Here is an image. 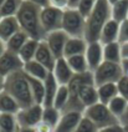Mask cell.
I'll return each mask as SVG.
<instances>
[{
    "instance_id": "16",
    "label": "cell",
    "mask_w": 128,
    "mask_h": 132,
    "mask_svg": "<svg viewBox=\"0 0 128 132\" xmlns=\"http://www.w3.org/2000/svg\"><path fill=\"white\" fill-rule=\"evenodd\" d=\"M20 29L16 16H3L0 20V39L5 43Z\"/></svg>"
},
{
    "instance_id": "12",
    "label": "cell",
    "mask_w": 128,
    "mask_h": 132,
    "mask_svg": "<svg viewBox=\"0 0 128 132\" xmlns=\"http://www.w3.org/2000/svg\"><path fill=\"white\" fill-rule=\"evenodd\" d=\"M85 56H86L87 64H88V70L91 72H93L98 66L105 61L103 60V45L99 41L88 43Z\"/></svg>"
},
{
    "instance_id": "35",
    "label": "cell",
    "mask_w": 128,
    "mask_h": 132,
    "mask_svg": "<svg viewBox=\"0 0 128 132\" xmlns=\"http://www.w3.org/2000/svg\"><path fill=\"white\" fill-rule=\"evenodd\" d=\"M96 1H97V0H81L80 4H78V6H77V10H78L85 18H87V16L90 15V13L92 11V9L95 6Z\"/></svg>"
},
{
    "instance_id": "11",
    "label": "cell",
    "mask_w": 128,
    "mask_h": 132,
    "mask_svg": "<svg viewBox=\"0 0 128 132\" xmlns=\"http://www.w3.org/2000/svg\"><path fill=\"white\" fill-rule=\"evenodd\" d=\"M82 117L83 112L81 111H63L59 123L53 128V132H75Z\"/></svg>"
},
{
    "instance_id": "24",
    "label": "cell",
    "mask_w": 128,
    "mask_h": 132,
    "mask_svg": "<svg viewBox=\"0 0 128 132\" xmlns=\"http://www.w3.org/2000/svg\"><path fill=\"white\" fill-rule=\"evenodd\" d=\"M39 44H40V41H39V40H35V39H29V40L24 44V46L20 49V51H19V56H20V59L23 60L24 64L35 59V55H36V51H38Z\"/></svg>"
},
{
    "instance_id": "30",
    "label": "cell",
    "mask_w": 128,
    "mask_h": 132,
    "mask_svg": "<svg viewBox=\"0 0 128 132\" xmlns=\"http://www.w3.org/2000/svg\"><path fill=\"white\" fill-rule=\"evenodd\" d=\"M107 106H108L109 111H111L113 115L120 120V122H121V118L123 117L124 112H126V110H127L128 101L126 100V98H123L121 95H118V96H116V97H114Z\"/></svg>"
},
{
    "instance_id": "26",
    "label": "cell",
    "mask_w": 128,
    "mask_h": 132,
    "mask_svg": "<svg viewBox=\"0 0 128 132\" xmlns=\"http://www.w3.org/2000/svg\"><path fill=\"white\" fill-rule=\"evenodd\" d=\"M28 77H29V82H30L31 95H32V98H34V102L38 103V105H42L44 103V97H45L44 81L30 77V76H28Z\"/></svg>"
},
{
    "instance_id": "5",
    "label": "cell",
    "mask_w": 128,
    "mask_h": 132,
    "mask_svg": "<svg viewBox=\"0 0 128 132\" xmlns=\"http://www.w3.org/2000/svg\"><path fill=\"white\" fill-rule=\"evenodd\" d=\"M83 116L90 118L99 130L105 128V127H108V126L121 123L120 120L109 111L108 106L101 102H97L95 105H92V106H90V107H87V109H85Z\"/></svg>"
},
{
    "instance_id": "28",
    "label": "cell",
    "mask_w": 128,
    "mask_h": 132,
    "mask_svg": "<svg viewBox=\"0 0 128 132\" xmlns=\"http://www.w3.org/2000/svg\"><path fill=\"white\" fill-rule=\"evenodd\" d=\"M66 60H67L68 65L71 67V70L74 71V73H85L87 71H90L85 54H82V55H74V56L66 57Z\"/></svg>"
},
{
    "instance_id": "3",
    "label": "cell",
    "mask_w": 128,
    "mask_h": 132,
    "mask_svg": "<svg viewBox=\"0 0 128 132\" xmlns=\"http://www.w3.org/2000/svg\"><path fill=\"white\" fill-rule=\"evenodd\" d=\"M4 91H6L9 95L13 96L21 109L29 107V106L35 103L34 98H32V95H31L29 77L24 72V70L16 71V72L11 73V75L5 77V88H4Z\"/></svg>"
},
{
    "instance_id": "33",
    "label": "cell",
    "mask_w": 128,
    "mask_h": 132,
    "mask_svg": "<svg viewBox=\"0 0 128 132\" xmlns=\"http://www.w3.org/2000/svg\"><path fill=\"white\" fill-rule=\"evenodd\" d=\"M68 98H70V94H68L67 85H60V87H59L57 92H56V96H55L52 106L62 112L65 110L66 105H67Z\"/></svg>"
},
{
    "instance_id": "17",
    "label": "cell",
    "mask_w": 128,
    "mask_h": 132,
    "mask_svg": "<svg viewBox=\"0 0 128 132\" xmlns=\"http://www.w3.org/2000/svg\"><path fill=\"white\" fill-rule=\"evenodd\" d=\"M118 34H120V22L113 19H109L101 31L99 43L102 45L116 43L118 41Z\"/></svg>"
},
{
    "instance_id": "14",
    "label": "cell",
    "mask_w": 128,
    "mask_h": 132,
    "mask_svg": "<svg viewBox=\"0 0 128 132\" xmlns=\"http://www.w3.org/2000/svg\"><path fill=\"white\" fill-rule=\"evenodd\" d=\"M51 72L60 85H67L75 75L74 71L71 70L70 65H68L66 57H60V59L56 60Z\"/></svg>"
},
{
    "instance_id": "51",
    "label": "cell",
    "mask_w": 128,
    "mask_h": 132,
    "mask_svg": "<svg viewBox=\"0 0 128 132\" xmlns=\"http://www.w3.org/2000/svg\"><path fill=\"white\" fill-rule=\"evenodd\" d=\"M124 128H126V130H128V125H126V126H124Z\"/></svg>"
},
{
    "instance_id": "9",
    "label": "cell",
    "mask_w": 128,
    "mask_h": 132,
    "mask_svg": "<svg viewBox=\"0 0 128 132\" xmlns=\"http://www.w3.org/2000/svg\"><path fill=\"white\" fill-rule=\"evenodd\" d=\"M24 69V62L19 54L6 50L0 56V75L6 77L11 73Z\"/></svg>"
},
{
    "instance_id": "37",
    "label": "cell",
    "mask_w": 128,
    "mask_h": 132,
    "mask_svg": "<svg viewBox=\"0 0 128 132\" xmlns=\"http://www.w3.org/2000/svg\"><path fill=\"white\" fill-rule=\"evenodd\" d=\"M118 43H120V44H126V43H128V19L120 24Z\"/></svg>"
},
{
    "instance_id": "23",
    "label": "cell",
    "mask_w": 128,
    "mask_h": 132,
    "mask_svg": "<svg viewBox=\"0 0 128 132\" xmlns=\"http://www.w3.org/2000/svg\"><path fill=\"white\" fill-rule=\"evenodd\" d=\"M103 60L116 64L122 62V50L118 41L103 45Z\"/></svg>"
},
{
    "instance_id": "48",
    "label": "cell",
    "mask_w": 128,
    "mask_h": 132,
    "mask_svg": "<svg viewBox=\"0 0 128 132\" xmlns=\"http://www.w3.org/2000/svg\"><path fill=\"white\" fill-rule=\"evenodd\" d=\"M5 88V77L0 75V92H3Z\"/></svg>"
},
{
    "instance_id": "50",
    "label": "cell",
    "mask_w": 128,
    "mask_h": 132,
    "mask_svg": "<svg viewBox=\"0 0 128 132\" xmlns=\"http://www.w3.org/2000/svg\"><path fill=\"white\" fill-rule=\"evenodd\" d=\"M4 1H5V0H0V6H1V5L4 4Z\"/></svg>"
},
{
    "instance_id": "2",
    "label": "cell",
    "mask_w": 128,
    "mask_h": 132,
    "mask_svg": "<svg viewBox=\"0 0 128 132\" xmlns=\"http://www.w3.org/2000/svg\"><path fill=\"white\" fill-rule=\"evenodd\" d=\"M111 18V5L107 0H97L90 15L86 18L85 39L87 43L99 41L101 31Z\"/></svg>"
},
{
    "instance_id": "1",
    "label": "cell",
    "mask_w": 128,
    "mask_h": 132,
    "mask_svg": "<svg viewBox=\"0 0 128 132\" xmlns=\"http://www.w3.org/2000/svg\"><path fill=\"white\" fill-rule=\"evenodd\" d=\"M40 14H41V7L29 0L24 1L19 13L16 14V19L19 21L20 29L24 32H26L30 39H35L39 41L44 40L46 36L41 25Z\"/></svg>"
},
{
    "instance_id": "6",
    "label": "cell",
    "mask_w": 128,
    "mask_h": 132,
    "mask_svg": "<svg viewBox=\"0 0 128 132\" xmlns=\"http://www.w3.org/2000/svg\"><path fill=\"white\" fill-rule=\"evenodd\" d=\"M93 82L96 86L103 84H117L123 76V70L121 64L103 61L97 69L92 72Z\"/></svg>"
},
{
    "instance_id": "19",
    "label": "cell",
    "mask_w": 128,
    "mask_h": 132,
    "mask_svg": "<svg viewBox=\"0 0 128 132\" xmlns=\"http://www.w3.org/2000/svg\"><path fill=\"white\" fill-rule=\"evenodd\" d=\"M44 86H45V97H44L42 106H44V107L52 106L55 96H56V92H57V90L60 87V84L55 79V76L52 75V72L49 73L47 77L44 80Z\"/></svg>"
},
{
    "instance_id": "20",
    "label": "cell",
    "mask_w": 128,
    "mask_h": 132,
    "mask_svg": "<svg viewBox=\"0 0 128 132\" xmlns=\"http://www.w3.org/2000/svg\"><path fill=\"white\" fill-rule=\"evenodd\" d=\"M23 70L28 76L34 77V79H39V80H42V81L47 77L49 73L51 72V71H49L45 66L41 65V64H40L39 61H36L35 59L25 62Z\"/></svg>"
},
{
    "instance_id": "8",
    "label": "cell",
    "mask_w": 128,
    "mask_h": 132,
    "mask_svg": "<svg viewBox=\"0 0 128 132\" xmlns=\"http://www.w3.org/2000/svg\"><path fill=\"white\" fill-rule=\"evenodd\" d=\"M44 106L34 103L29 107L20 109L16 113V120L19 127H36L42 120Z\"/></svg>"
},
{
    "instance_id": "47",
    "label": "cell",
    "mask_w": 128,
    "mask_h": 132,
    "mask_svg": "<svg viewBox=\"0 0 128 132\" xmlns=\"http://www.w3.org/2000/svg\"><path fill=\"white\" fill-rule=\"evenodd\" d=\"M17 132H35V127H19Z\"/></svg>"
},
{
    "instance_id": "29",
    "label": "cell",
    "mask_w": 128,
    "mask_h": 132,
    "mask_svg": "<svg viewBox=\"0 0 128 132\" xmlns=\"http://www.w3.org/2000/svg\"><path fill=\"white\" fill-rule=\"evenodd\" d=\"M19 123L14 113H0V132H17Z\"/></svg>"
},
{
    "instance_id": "13",
    "label": "cell",
    "mask_w": 128,
    "mask_h": 132,
    "mask_svg": "<svg viewBox=\"0 0 128 132\" xmlns=\"http://www.w3.org/2000/svg\"><path fill=\"white\" fill-rule=\"evenodd\" d=\"M78 98L85 109L98 102L97 86L93 81H86L78 88Z\"/></svg>"
},
{
    "instance_id": "49",
    "label": "cell",
    "mask_w": 128,
    "mask_h": 132,
    "mask_svg": "<svg viewBox=\"0 0 128 132\" xmlns=\"http://www.w3.org/2000/svg\"><path fill=\"white\" fill-rule=\"evenodd\" d=\"M108 3H109V5H113L114 3H117V1H120V0H107Z\"/></svg>"
},
{
    "instance_id": "46",
    "label": "cell",
    "mask_w": 128,
    "mask_h": 132,
    "mask_svg": "<svg viewBox=\"0 0 128 132\" xmlns=\"http://www.w3.org/2000/svg\"><path fill=\"white\" fill-rule=\"evenodd\" d=\"M5 51H6V44H5V41H4V40H1V39H0V56H1Z\"/></svg>"
},
{
    "instance_id": "4",
    "label": "cell",
    "mask_w": 128,
    "mask_h": 132,
    "mask_svg": "<svg viewBox=\"0 0 128 132\" xmlns=\"http://www.w3.org/2000/svg\"><path fill=\"white\" fill-rule=\"evenodd\" d=\"M86 18L77 9H65L62 16V28L70 37H85Z\"/></svg>"
},
{
    "instance_id": "7",
    "label": "cell",
    "mask_w": 128,
    "mask_h": 132,
    "mask_svg": "<svg viewBox=\"0 0 128 132\" xmlns=\"http://www.w3.org/2000/svg\"><path fill=\"white\" fill-rule=\"evenodd\" d=\"M62 16H63V10H61V9L53 7L51 5L41 7L40 20H41V25H42L45 34L52 32L56 30H61Z\"/></svg>"
},
{
    "instance_id": "39",
    "label": "cell",
    "mask_w": 128,
    "mask_h": 132,
    "mask_svg": "<svg viewBox=\"0 0 128 132\" xmlns=\"http://www.w3.org/2000/svg\"><path fill=\"white\" fill-rule=\"evenodd\" d=\"M49 5L61 9V10H65L68 7V1L67 0H49Z\"/></svg>"
},
{
    "instance_id": "52",
    "label": "cell",
    "mask_w": 128,
    "mask_h": 132,
    "mask_svg": "<svg viewBox=\"0 0 128 132\" xmlns=\"http://www.w3.org/2000/svg\"><path fill=\"white\" fill-rule=\"evenodd\" d=\"M1 18H3V15H1V14H0V20H1Z\"/></svg>"
},
{
    "instance_id": "34",
    "label": "cell",
    "mask_w": 128,
    "mask_h": 132,
    "mask_svg": "<svg viewBox=\"0 0 128 132\" xmlns=\"http://www.w3.org/2000/svg\"><path fill=\"white\" fill-rule=\"evenodd\" d=\"M98 130H99V128L91 121L90 118L83 116V117L81 118V121H80V123L76 127L75 132H98Z\"/></svg>"
},
{
    "instance_id": "42",
    "label": "cell",
    "mask_w": 128,
    "mask_h": 132,
    "mask_svg": "<svg viewBox=\"0 0 128 132\" xmlns=\"http://www.w3.org/2000/svg\"><path fill=\"white\" fill-rule=\"evenodd\" d=\"M121 50H122V60L128 59V43L121 44Z\"/></svg>"
},
{
    "instance_id": "40",
    "label": "cell",
    "mask_w": 128,
    "mask_h": 132,
    "mask_svg": "<svg viewBox=\"0 0 128 132\" xmlns=\"http://www.w3.org/2000/svg\"><path fill=\"white\" fill-rule=\"evenodd\" d=\"M35 132H53V128L51 126L44 123V122H40V123L35 127Z\"/></svg>"
},
{
    "instance_id": "10",
    "label": "cell",
    "mask_w": 128,
    "mask_h": 132,
    "mask_svg": "<svg viewBox=\"0 0 128 132\" xmlns=\"http://www.w3.org/2000/svg\"><path fill=\"white\" fill-rule=\"evenodd\" d=\"M68 35L63 31V30H56L52 32L46 34L45 36V43L47 44V46L50 47V50L55 55L56 59L63 57V52H65V46L68 40Z\"/></svg>"
},
{
    "instance_id": "27",
    "label": "cell",
    "mask_w": 128,
    "mask_h": 132,
    "mask_svg": "<svg viewBox=\"0 0 128 132\" xmlns=\"http://www.w3.org/2000/svg\"><path fill=\"white\" fill-rule=\"evenodd\" d=\"M111 18L113 20L118 21L121 24L122 21L128 19V0H120L111 5Z\"/></svg>"
},
{
    "instance_id": "43",
    "label": "cell",
    "mask_w": 128,
    "mask_h": 132,
    "mask_svg": "<svg viewBox=\"0 0 128 132\" xmlns=\"http://www.w3.org/2000/svg\"><path fill=\"white\" fill-rule=\"evenodd\" d=\"M31 3H34L35 5H38L40 7H45L49 5V0H29Z\"/></svg>"
},
{
    "instance_id": "38",
    "label": "cell",
    "mask_w": 128,
    "mask_h": 132,
    "mask_svg": "<svg viewBox=\"0 0 128 132\" xmlns=\"http://www.w3.org/2000/svg\"><path fill=\"white\" fill-rule=\"evenodd\" d=\"M98 132H126V128H124L123 125L117 123V125L108 126V127H105V128H101V130H98Z\"/></svg>"
},
{
    "instance_id": "31",
    "label": "cell",
    "mask_w": 128,
    "mask_h": 132,
    "mask_svg": "<svg viewBox=\"0 0 128 132\" xmlns=\"http://www.w3.org/2000/svg\"><path fill=\"white\" fill-rule=\"evenodd\" d=\"M61 113H62V112H61L60 110H57L56 107H53V106L44 107L41 122H44V123H46V125L51 126L52 128H55L56 125L59 123V121H60Z\"/></svg>"
},
{
    "instance_id": "36",
    "label": "cell",
    "mask_w": 128,
    "mask_h": 132,
    "mask_svg": "<svg viewBox=\"0 0 128 132\" xmlns=\"http://www.w3.org/2000/svg\"><path fill=\"white\" fill-rule=\"evenodd\" d=\"M117 88H118V95L128 101V77L122 76L121 80L117 82Z\"/></svg>"
},
{
    "instance_id": "25",
    "label": "cell",
    "mask_w": 128,
    "mask_h": 132,
    "mask_svg": "<svg viewBox=\"0 0 128 132\" xmlns=\"http://www.w3.org/2000/svg\"><path fill=\"white\" fill-rule=\"evenodd\" d=\"M29 39H30V37H29V35H28L26 32H24L23 30H19L16 34H14V35L5 43V44H6V50H10V51L19 54L20 49L23 47L24 44H25Z\"/></svg>"
},
{
    "instance_id": "22",
    "label": "cell",
    "mask_w": 128,
    "mask_h": 132,
    "mask_svg": "<svg viewBox=\"0 0 128 132\" xmlns=\"http://www.w3.org/2000/svg\"><path fill=\"white\" fill-rule=\"evenodd\" d=\"M21 107L16 100L11 95H9L6 91L0 92V113H14L16 115Z\"/></svg>"
},
{
    "instance_id": "32",
    "label": "cell",
    "mask_w": 128,
    "mask_h": 132,
    "mask_svg": "<svg viewBox=\"0 0 128 132\" xmlns=\"http://www.w3.org/2000/svg\"><path fill=\"white\" fill-rule=\"evenodd\" d=\"M25 0H5L0 6V14L3 16H16Z\"/></svg>"
},
{
    "instance_id": "44",
    "label": "cell",
    "mask_w": 128,
    "mask_h": 132,
    "mask_svg": "<svg viewBox=\"0 0 128 132\" xmlns=\"http://www.w3.org/2000/svg\"><path fill=\"white\" fill-rule=\"evenodd\" d=\"M67 1H68V7L70 9H77L81 0H67Z\"/></svg>"
},
{
    "instance_id": "18",
    "label": "cell",
    "mask_w": 128,
    "mask_h": 132,
    "mask_svg": "<svg viewBox=\"0 0 128 132\" xmlns=\"http://www.w3.org/2000/svg\"><path fill=\"white\" fill-rule=\"evenodd\" d=\"M87 45L88 43L85 37H68L66 46H65L63 57H70L74 55H82L86 52Z\"/></svg>"
},
{
    "instance_id": "15",
    "label": "cell",
    "mask_w": 128,
    "mask_h": 132,
    "mask_svg": "<svg viewBox=\"0 0 128 132\" xmlns=\"http://www.w3.org/2000/svg\"><path fill=\"white\" fill-rule=\"evenodd\" d=\"M35 60L39 61L41 65H44L49 70V71H52L53 66H55V62H56V57L53 55L50 47L47 46V44L45 43V40H41L40 44H39L38 51H36V55H35Z\"/></svg>"
},
{
    "instance_id": "45",
    "label": "cell",
    "mask_w": 128,
    "mask_h": 132,
    "mask_svg": "<svg viewBox=\"0 0 128 132\" xmlns=\"http://www.w3.org/2000/svg\"><path fill=\"white\" fill-rule=\"evenodd\" d=\"M121 125H123V126L128 125V106H127L126 112H124V115H123V117L121 118Z\"/></svg>"
},
{
    "instance_id": "21",
    "label": "cell",
    "mask_w": 128,
    "mask_h": 132,
    "mask_svg": "<svg viewBox=\"0 0 128 132\" xmlns=\"http://www.w3.org/2000/svg\"><path fill=\"white\" fill-rule=\"evenodd\" d=\"M98 102L108 105L116 96H118L117 84H103L97 86Z\"/></svg>"
},
{
    "instance_id": "41",
    "label": "cell",
    "mask_w": 128,
    "mask_h": 132,
    "mask_svg": "<svg viewBox=\"0 0 128 132\" xmlns=\"http://www.w3.org/2000/svg\"><path fill=\"white\" fill-rule=\"evenodd\" d=\"M121 66H122V70H123V76L128 77V59H123V60H122Z\"/></svg>"
},
{
    "instance_id": "53",
    "label": "cell",
    "mask_w": 128,
    "mask_h": 132,
    "mask_svg": "<svg viewBox=\"0 0 128 132\" xmlns=\"http://www.w3.org/2000/svg\"><path fill=\"white\" fill-rule=\"evenodd\" d=\"M126 132H128V130H126Z\"/></svg>"
}]
</instances>
